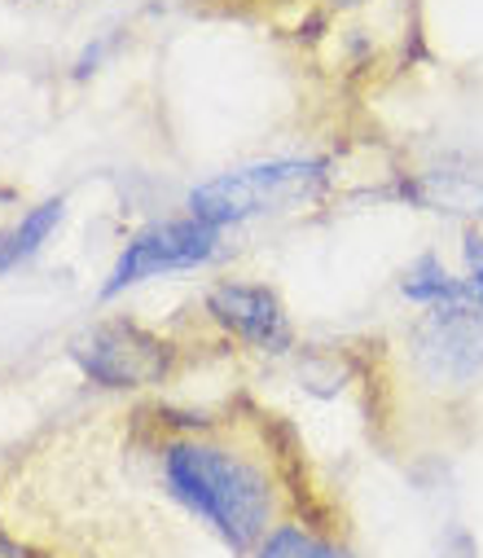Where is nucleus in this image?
Masks as SVG:
<instances>
[{
	"label": "nucleus",
	"mask_w": 483,
	"mask_h": 558,
	"mask_svg": "<svg viewBox=\"0 0 483 558\" xmlns=\"http://www.w3.org/2000/svg\"><path fill=\"white\" fill-rule=\"evenodd\" d=\"M207 313L233 330L238 339L264 348V352H281L290 343V326L281 313V300L268 287H246V282H225L207 295Z\"/></svg>",
	"instance_id": "423d86ee"
},
{
	"label": "nucleus",
	"mask_w": 483,
	"mask_h": 558,
	"mask_svg": "<svg viewBox=\"0 0 483 558\" xmlns=\"http://www.w3.org/2000/svg\"><path fill=\"white\" fill-rule=\"evenodd\" d=\"M321 181H326V168L321 163H303V159H273V163H251L242 172L216 177L207 185H198L190 194V216H198L212 229L264 216V211H286L307 203Z\"/></svg>",
	"instance_id": "f03ea898"
},
{
	"label": "nucleus",
	"mask_w": 483,
	"mask_h": 558,
	"mask_svg": "<svg viewBox=\"0 0 483 558\" xmlns=\"http://www.w3.org/2000/svg\"><path fill=\"white\" fill-rule=\"evenodd\" d=\"M0 558H32V554H27V545H19L5 527H0Z\"/></svg>",
	"instance_id": "9b49d317"
},
{
	"label": "nucleus",
	"mask_w": 483,
	"mask_h": 558,
	"mask_svg": "<svg viewBox=\"0 0 483 558\" xmlns=\"http://www.w3.org/2000/svg\"><path fill=\"white\" fill-rule=\"evenodd\" d=\"M251 558H357L343 541L316 532L312 523H277Z\"/></svg>",
	"instance_id": "0eeeda50"
},
{
	"label": "nucleus",
	"mask_w": 483,
	"mask_h": 558,
	"mask_svg": "<svg viewBox=\"0 0 483 558\" xmlns=\"http://www.w3.org/2000/svg\"><path fill=\"white\" fill-rule=\"evenodd\" d=\"M335 5H361V0H335Z\"/></svg>",
	"instance_id": "f8f14e48"
},
{
	"label": "nucleus",
	"mask_w": 483,
	"mask_h": 558,
	"mask_svg": "<svg viewBox=\"0 0 483 558\" xmlns=\"http://www.w3.org/2000/svg\"><path fill=\"white\" fill-rule=\"evenodd\" d=\"M75 361L101 387H149V383H164L172 369L168 343L128 322H110L84 335L75 343Z\"/></svg>",
	"instance_id": "7ed1b4c3"
},
{
	"label": "nucleus",
	"mask_w": 483,
	"mask_h": 558,
	"mask_svg": "<svg viewBox=\"0 0 483 558\" xmlns=\"http://www.w3.org/2000/svg\"><path fill=\"white\" fill-rule=\"evenodd\" d=\"M404 295H409L413 304H431V308H474L470 295H466V282L448 277L435 255H422V259L409 268Z\"/></svg>",
	"instance_id": "6e6552de"
},
{
	"label": "nucleus",
	"mask_w": 483,
	"mask_h": 558,
	"mask_svg": "<svg viewBox=\"0 0 483 558\" xmlns=\"http://www.w3.org/2000/svg\"><path fill=\"white\" fill-rule=\"evenodd\" d=\"M58 220H62V198H49V203H40L36 211H27L5 238H0V272H10V268H19L23 259H32V255L40 251V242L58 229Z\"/></svg>",
	"instance_id": "1a4fd4ad"
},
{
	"label": "nucleus",
	"mask_w": 483,
	"mask_h": 558,
	"mask_svg": "<svg viewBox=\"0 0 483 558\" xmlns=\"http://www.w3.org/2000/svg\"><path fill=\"white\" fill-rule=\"evenodd\" d=\"M466 264H470L466 295H470L474 308H483V238L479 233H466Z\"/></svg>",
	"instance_id": "9d476101"
},
{
	"label": "nucleus",
	"mask_w": 483,
	"mask_h": 558,
	"mask_svg": "<svg viewBox=\"0 0 483 558\" xmlns=\"http://www.w3.org/2000/svg\"><path fill=\"white\" fill-rule=\"evenodd\" d=\"M418 365L439 387L483 374V308H435L418 330Z\"/></svg>",
	"instance_id": "39448f33"
},
{
	"label": "nucleus",
	"mask_w": 483,
	"mask_h": 558,
	"mask_svg": "<svg viewBox=\"0 0 483 558\" xmlns=\"http://www.w3.org/2000/svg\"><path fill=\"white\" fill-rule=\"evenodd\" d=\"M172 497L194 510L233 554H255L277 527V488L246 453L212 440H177L164 453Z\"/></svg>",
	"instance_id": "f257e3e1"
},
{
	"label": "nucleus",
	"mask_w": 483,
	"mask_h": 558,
	"mask_svg": "<svg viewBox=\"0 0 483 558\" xmlns=\"http://www.w3.org/2000/svg\"><path fill=\"white\" fill-rule=\"evenodd\" d=\"M216 238H220V229L203 225L198 216H190V220H168V225H154V229L136 233V238L128 242V251L114 259L110 282L101 287V295H119V291L145 282V277H158V272L198 268L203 259H212Z\"/></svg>",
	"instance_id": "20e7f679"
}]
</instances>
